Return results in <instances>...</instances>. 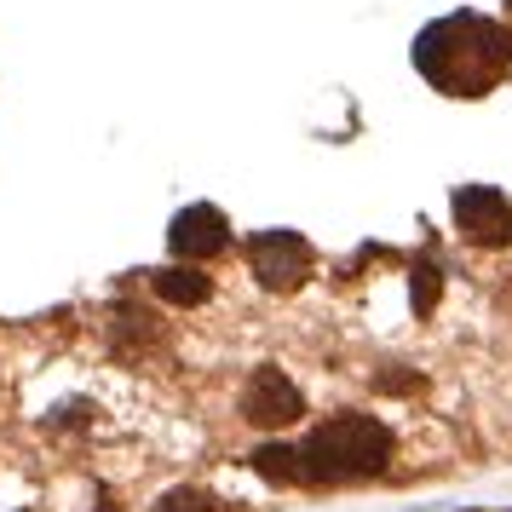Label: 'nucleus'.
<instances>
[{"instance_id":"obj_2","label":"nucleus","mask_w":512,"mask_h":512,"mask_svg":"<svg viewBox=\"0 0 512 512\" xmlns=\"http://www.w3.org/2000/svg\"><path fill=\"white\" fill-rule=\"evenodd\" d=\"M392 461V432L374 415H334L323 420L300 449V478L311 484H357Z\"/></svg>"},{"instance_id":"obj_3","label":"nucleus","mask_w":512,"mask_h":512,"mask_svg":"<svg viewBox=\"0 0 512 512\" xmlns=\"http://www.w3.org/2000/svg\"><path fill=\"white\" fill-rule=\"evenodd\" d=\"M248 265H254V277L265 282V288L288 294V288H300V282L311 277V242L294 236V231H259L254 242H248Z\"/></svg>"},{"instance_id":"obj_1","label":"nucleus","mask_w":512,"mask_h":512,"mask_svg":"<svg viewBox=\"0 0 512 512\" xmlns=\"http://www.w3.org/2000/svg\"><path fill=\"white\" fill-rule=\"evenodd\" d=\"M415 70L443 98H484L512 75V29L484 12H449L415 35Z\"/></svg>"},{"instance_id":"obj_6","label":"nucleus","mask_w":512,"mask_h":512,"mask_svg":"<svg viewBox=\"0 0 512 512\" xmlns=\"http://www.w3.org/2000/svg\"><path fill=\"white\" fill-rule=\"evenodd\" d=\"M242 415L254 420V426H288V420L305 415V397L282 369H259L248 380V392H242Z\"/></svg>"},{"instance_id":"obj_7","label":"nucleus","mask_w":512,"mask_h":512,"mask_svg":"<svg viewBox=\"0 0 512 512\" xmlns=\"http://www.w3.org/2000/svg\"><path fill=\"white\" fill-rule=\"evenodd\" d=\"M156 294L173 305H202L208 300V277L190 271V265H167V271H156Z\"/></svg>"},{"instance_id":"obj_4","label":"nucleus","mask_w":512,"mask_h":512,"mask_svg":"<svg viewBox=\"0 0 512 512\" xmlns=\"http://www.w3.org/2000/svg\"><path fill=\"white\" fill-rule=\"evenodd\" d=\"M455 231L484 248H507L512 242V202L495 185H461L455 190Z\"/></svg>"},{"instance_id":"obj_8","label":"nucleus","mask_w":512,"mask_h":512,"mask_svg":"<svg viewBox=\"0 0 512 512\" xmlns=\"http://www.w3.org/2000/svg\"><path fill=\"white\" fill-rule=\"evenodd\" d=\"M254 472L271 478V484H294L300 478V449H282V443H265L254 455Z\"/></svg>"},{"instance_id":"obj_10","label":"nucleus","mask_w":512,"mask_h":512,"mask_svg":"<svg viewBox=\"0 0 512 512\" xmlns=\"http://www.w3.org/2000/svg\"><path fill=\"white\" fill-rule=\"evenodd\" d=\"M415 305H420V311H426V305H432V288H438V282H432V277H438V271H432V265H420V271H415Z\"/></svg>"},{"instance_id":"obj_9","label":"nucleus","mask_w":512,"mask_h":512,"mask_svg":"<svg viewBox=\"0 0 512 512\" xmlns=\"http://www.w3.org/2000/svg\"><path fill=\"white\" fill-rule=\"evenodd\" d=\"M150 512H219V507H213L202 489H167V495H162Z\"/></svg>"},{"instance_id":"obj_5","label":"nucleus","mask_w":512,"mask_h":512,"mask_svg":"<svg viewBox=\"0 0 512 512\" xmlns=\"http://www.w3.org/2000/svg\"><path fill=\"white\" fill-rule=\"evenodd\" d=\"M167 248H173V259H185V265L225 254V248H231V219H225L219 208H208V202H196V208L173 213V225H167Z\"/></svg>"}]
</instances>
